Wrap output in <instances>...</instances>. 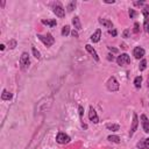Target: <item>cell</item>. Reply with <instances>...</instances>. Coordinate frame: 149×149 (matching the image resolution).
<instances>
[{
	"label": "cell",
	"mask_w": 149,
	"mask_h": 149,
	"mask_svg": "<svg viewBox=\"0 0 149 149\" xmlns=\"http://www.w3.org/2000/svg\"><path fill=\"white\" fill-rule=\"evenodd\" d=\"M108 49L111 51H113V52H118V49H114V48H112V47H108Z\"/></svg>",
	"instance_id": "36"
},
{
	"label": "cell",
	"mask_w": 149,
	"mask_h": 149,
	"mask_svg": "<svg viewBox=\"0 0 149 149\" xmlns=\"http://www.w3.org/2000/svg\"><path fill=\"white\" fill-rule=\"evenodd\" d=\"M134 4H135V5H143V1H140V3H139V1H135Z\"/></svg>",
	"instance_id": "38"
},
{
	"label": "cell",
	"mask_w": 149,
	"mask_h": 149,
	"mask_svg": "<svg viewBox=\"0 0 149 149\" xmlns=\"http://www.w3.org/2000/svg\"><path fill=\"white\" fill-rule=\"evenodd\" d=\"M142 13H143V16H144V22L149 21V6H144L143 9H142Z\"/></svg>",
	"instance_id": "16"
},
{
	"label": "cell",
	"mask_w": 149,
	"mask_h": 149,
	"mask_svg": "<svg viewBox=\"0 0 149 149\" xmlns=\"http://www.w3.org/2000/svg\"><path fill=\"white\" fill-rule=\"evenodd\" d=\"M8 46H9V48H11V49H14V48H15V46H16V41H15V40H12V41H9Z\"/></svg>",
	"instance_id": "25"
},
{
	"label": "cell",
	"mask_w": 149,
	"mask_h": 149,
	"mask_svg": "<svg viewBox=\"0 0 149 149\" xmlns=\"http://www.w3.org/2000/svg\"><path fill=\"white\" fill-rule=\"evenodd\" d=\"M85 48H86V50H87V51H89V52L92 55V57L95 58V61H96V62H99V56H98L97 51H96L95 49H93V48H92L90 44H86V46H85Z\"/></svg>",
	"instance_id": "12"
},
{
	"label": "cell",
	"mask_w": 149,
	"mask_h": 149,
	"mask_svg": "<svg viewBox=\"0 0 149 149\" xmlns=\"http://www.w3.org/2000/svg\"><path fill=\"white\" fill-rule=\"evenodd\" d=\"M109 34L113 35V36H117V30H115V29H111V30H109Z\"/></svg>",
	"instance_id": "32"
},
{
	"label": "cell",
	"mask_w": 149,
	"mask_h": 149,
	"mask_svg": "<svg viewBox=\"0 0 149 149\" xmlns=\"http://www.w3.org/2000/svg\"><path fill=\"white\" fill-rule=\"evenodd\" d=\"M133 55H134L135 58L140 60V58H142L143 56H144V49L141 48V47H136V48L134 49V51H133Z\"/></svg>",
	"instance_id": "9"
},
{
	"label": "cell",
	"mask_w": 149,
	"mask_h": 149,
	"mask_svg": "<svg viewBox=\"0 0 149 149\" xmlns=\"http://www.w3.org/2000/svg\"><path fill=\"white\" fill-rule=\"evenodd\" d=\"M89 118H90V120H91L92 122H95V123H98V122H99V118H98V115H97V112H96V109L93 108L92 106H90Z\"/></svg>",
	"instance_id": "7"
},
{
	"label": "cell",
	"mask_w": 149,
	"mask_h": 149,
	"mask_svg": "<svg viewBox=\"0 0 149 149\" xmlns=\"http://www.w3.org/2000/svg\"><path fill=\"white\" fill-rule=\"evenodd\" d=\"M29 65H30V60H29L28 52H22L21 57H20V68H21V70H23V71L28 70Z\"/></svg>",
	"instance_id": "1"
},
{
	"label": "cell",
	"mask_w": 149,
	"mask_h": 149,
	"mask_svg": "<svg viewBox=\"0 0 149 149\" xmlns=\"http://www.w3.org/2000/svg\"><path fill=\"white\" fill-rule=\"evenodd\" d=\"M41 22H42L43 25H46V26H49V27H55L56 25H57L56 20H42Z\"/></svg>",
	"instance_id": "18"
},
{
	"label": "cell",
	"mask_w": 149,
	"mask_h": 149,
	"mask_svg": "<svg viewBox=\"0 0 149 149\" xmlns=\"http://www.w3.org/2000/svg\"><path fill=\"white\" fill-rule=\"evenodd\" d=\"M107 89L112 92H114V91H118L119 90V83L117 82L115 77H111L107 82Z\"/></svg>",
	"instance_id": "3"
},
{
	"label": "cell",
	"mask_w": 149,
	"mask_h": 149,
	"mask_svg": "<svg viewBox=\"0 0 149 149\" xmlns=\"http://www.w3.org/2000/svg\"><path fill=\"white\" fill-rule=\"evenodd\" d=\"M141 83H142V77H141V76H138V77L134 79V85H135V87L140 89V87H141Z\"/></svg>",
	"instance_id": "20"
},
{
	"label": "cell",
	"mask_w": 149,
	"mask_h": 149,
	"mask_svg": "<svg viewBox=\"0 0 149 149\" xmlns=\"http://www.w3.org/2000/svg\"><path fill=\"white\" fill-rule=\"evenodd\" d=\"M70 136L66 135L65 133H58L57 136H56V141H57L58 143L61 144H65V143H69L70 142Z\"/></svg>",
	"instance_id": "6"
},
{
	"label": "cell",
	"mask_w": 149,
	"mask_h": 149,
	"mask_svg": "<svg viewBox=\"0 0 149 149\" xmlns=\"http://www.w3.org/2000/svg\"><path fill=\"white\" fill-rule=\"evenodd\" d=\"M107 58H108V61H113V60H114V57H113V55H111V54L108 55V57H107Z\"/></svg>",
	"instance_id": "34"
},
{
	"label": "cell",
	"mask_w": 149,
	"mask_h": 149,
	"mask_svg": "<svg viewBox=\"0 0 149 149\" xmlns=\"http://www.w3.org/2000/svg\"><path fill=\"white\" fill-rule=\"evenodd\" d=\"M32 50H33V54H34L35 57H36L37 60H40V58H41V54H40V51L37 50L35 47H33V48H32Z\"/></svg>",
	"instance_id": "22"
},
{
	"label": "cell",
	"mask_w": 149,
	"mask_h": 149,
	"mask_svg": "<svg viewBox=\"0 0 149 149\" xmlns=\"http://www.w3.org/2000/svg\"><path fill=\"white\" fill-rule=\"evenodd\" d=\"M146 68H147V61H146V60H142L141 63H140V65H139V69H140V71H143Z\"/></svg>",
	"instance_id": "24"
},
{
	"label": "cell",
	"mask_w": 149,
	"mask_h": 149,
	"mask_svg": "<svg viewBox=\"0 0 149 149\" xmlns=\"http://www.w3.org/2000/svg\"><path fill=\"white\" fill-rule=\"evenodd\" d=\"M37 37H39V39L43 42V44L47 46V47H51V46L54 44V42H55V40H54V37H52L51 34H47V35H37Z\"/></svg>",
	"instance_id": "2"
},
{
	"label": "cell",
	"mask_w": 149,
	"mask_h": 149,
	"mask_svg": "<svg viewBox=\"0 0 149 149\" xmlns=\"http://www.w3.org/2000/svg\"><path fill=\"white\" fill-rule=\"evenodd\" d=\"M0 49L4 50V49H5V46H4V44H1V46H0Z\"/></svg>",
	"instance_id": "39"
},
{
	"label": "cell",
	"mask_w": 149,
	"mask_h": 149,
	"mask_svg": "<svg viewBox=\"0 0 149 149\" xmlns=\"http://www.w3.org/2000/svg\"><path fill=\"white\" fill-rule=\"evenodd\" d=\"M100 37H101V30H100V29H97L95 33L91 35L90 40H91L92 42L96 43V42H99V41H100Z\"/></svg>",
	"instance_id": "11"
},
{
	"label": "cell",
	"mask_w": 149,
	"mask_h": 149,
	"mask_svg": "<svg viewBox=\"0 0 149 149\" xmlns=\"http://www.w3.org/2000/svg\"><path fill=\"white\" fill-rule=\"evenodd\" d=\"M148 86H149V81H148Z\"/></svg>",
	"instance_id": "40"
},
{
	"label": "cell",
	"mask_w": 149,
	"mask_h": 149,
	"mask_svg": "<svg viewBox=\"0 0 149 149\" xmlns=\"http://www.w3.org/2000/svg\"><path fill=\"white\" fill-rule=\"evenodd\" d=\"M138 125H139V120H138V115L136 113L133 114V123H132V127H130V132H129V135L133 136V134L135 133V130L138 129Z\"/></svg>",
	"instance_id": "8"
},
{
	"label": "cell",
	"mask_w": 149,
	"mask_h": 149,
	"mask_svg": "<svg viewBox=\"0 0 149 149\" xmlns=\"http://www.w3.org/2000/svg\"><path fill=\"white\" fill-rule=\"evenodd\" d=\"M74 7H76V1H71L69 5H68V12H72L74 9Z\"/></svg>",
	"instance_id": "23"
},
{
	"label": "cell",
	"mask_w": 149,
	"mask_h": 149,
	"mask_svg": "<svg viewBox=\"0 0 149 149\" xmlns=\"http://www.w3.org/2000/svg\"><path fill=\"white\" fill-rule=\"evenodd\" d=\"M71 34H72L73 37H78V33H77V30H72Z\"/></svg>",
	"instance_id": "33"
},
{
	"label": "cell",
	"mask_w": 149,
	"mask_h": 149,
	"mask_svg": "<svg viewBox=\"0 0 149 149\" xmlns=\"http://www.w3.org/2000/svg\"><path fill=\"white\" fill-rule=\"evenodd\" d=\"M54 13L57 15L58 17H63V16L65 15V11H64L63 6H62L60 3L54 4Z\"/></svg>",
	"instance_id": "5"
},
{
	"label": "cell",
	"mask_w": 149,
	"mask_h": 149,
	"mask_svg": "<svg viewBox=\"0 0 149 149\" xmlns=\"http://www.w3.org/2000/svg\"><path fill=\"white\" fill-rule=\"evenodd\" d=\"M12 97H13V95H12L11 92H8L7 90H4V91H3V93H1V99H3V100H11Z\"/></svg>",
	"instance_id": "14"
},
{
	"label": "cell",
	"mask_w": 149,
	"mask_h": 149,
	"mask_svg": "<svg viewBox=\"0 0 149 149\" xmlns=\"http://www.w3.org/2000/svg\"><path fill=\"white\" fill-rule=\"evenodd\" d=\"M123 37H128V29H126L123 32Z\"/></svg>",
	"instance_id": "37"
},
{
	"label": "cell",
	"mask_w": 149,
	"mask_h": 149,
	"mask_svg": "<svg viewBox=\"0 0 149 149\" xmlns=\"http://www.w3.org/2000/svg\"><path fill=\"white\" fill-rule=\"evenodd\" d=\"M106 4H114V0H105Z\"/></svg>",
	"instance_id": "35"
},
{
	"label": "cell",
	"mask_w": 149,
	"mask_h": 149,
	"mask_svg": "<svg viewBox=\"0 0 149 149\" xmlns=\"http://www.w3.org/2000/svg\"><path fill=\"white\" fill-rule=\"evenodd\" d=\"M107 139H108V141H111V142L120 143V138H119V136H117V135H109Z\"/></svg>",
	"instance_id": "19"
},
{
	"label": "cell",
	"mask_w": 149,
	"mask_h": 149,
	"mask_svg": "<svg viewBox=\"0 0 149 149\" xmlns=\"http://www.w3.org/2000/svg\"><path fill=\"white\" fill-rule=\"evenodd\" d=\"M143 148H146V147H144V140L139 143V149H143Z\"/></svg>",
	"instance_id": "31"
},
{
	"label": "cell",
	"mask_w": 149,
	"mask_h": 149,
	"mask_svg": "<svg viewBox=\"0 0 149 149\" xmlns=\"http://www.w3.org/2000/svg\"><path fill=\"white\" fill-rule=\"evenodd\" d=\"M72 23H73V26H74V28L76 29H82V25H81V21H79V17L78 16H74L73 17V20H72Z\"/></svg>",
	"instance_id": "15"
},
{
	"label": "cell",
	"mask_w": 149,
	"mask_h": 149,
	"mask_svg": "<svg viewBox=\"0 0 149 149\" xmlns=\"http://www.w3.org/2000/svg\"><path fill=\"white\" fill-rule=\"evenodd\" d=\"M144 147H146V149H149V138L144 140Z\"/></svg>",
	"instance_id": "28"
},
{
	"label": "cell",
	"mask_w": 149,
	"mask_h": 149,
	"mask_svg": "<svg viewBox=\"0 0 149 149\" xmlns=\"http://www.w3.org/2000/svg\"><path fill=\"white\" fill-rule=\"evenodd\" d=\"M78 109H79V115H81V118H83V113H84V109H83V107H82V106H79V107H78Z\"/></svg>",
	"instance_id": "30"
},
{
	"label": "cell",
	"mask_w": 149,
	"mask_h": 149,
	"mask_svg": "<svg viewBox=\"0 0 149 149\" xmlns=\"http://www.w3.org/2000/svg\"><path fill=\"white\" fill-rule=\"evenodd\" d=\"M69 34H70V26L66 25V26H64L63 29H62V35H63V36H68Z\"/></svg>",
	"instance_id": "21"
},
{
	"label": "cell",
	"mask_w": 149,
	"mask_h": 149,
	"mask_svg": "<svg viewBox=\"0 0 149 149\" xmlns=\"http://www.w3.org/2000/svg\"><path fill=\"white\" fill-rule=\"evenodd\" d=\"M117 63L120 65V66H123V65H127L130 63V57L127 55V54H121L119 57L117 58Z\"/></svg>",
	"instance_id": "4"
},
{
	"label": "cell",
	"mask_w": 149,
	"mask_h": 149,
	"mask_svg": "<svg viewBox=\"0 0 149 149\" xmlns=\"http://www.w3.org/2000/svg\"><path fill=\"white\" fill-rule=\"evenodd\" d=\"M141 123H142V128H143L144 132L149 133V120L144 114L141 115Z\"/></svg>",
	"instance_id": "10"
},
{
	"label": "cell",
	"mask_w": 149,
	"mask_h": 149,
	"mask_svg": "<svg viewBox=\"0 0 149 149\" xmlns=\"http://www.w3.org/2000/svg\"><path fill=\"white\" fill-rule=\"evenodd\" d=\"M99 22H100L103 26H105L106 28H109V30H111V28H113V23H112V21L107 20V19L100 17V19H99Z\"/></svg>",
	"instance_id": "13"
},
{
	"label": "cell",
	"mask_w": 149,
	"mask_h": 149,
	"mask_svg": "<svg viewBox=\"0 0 149 149\" xmlns=\"http://www.w3.org/2000/svg\"><path fill=\"white\" fill-rule=\"evenodd\" d=\"M135 11L134 9H129V16H130V19H133L134 16H135Z\"/></svg>",
	"instance_id": "27"
},
{
	"label": "cell",
	"mask_w": 149,
	"mask_h": 149,
	"mask_svg": "<svg viewBox=\"0 0 149 149\" xmlns=\"http://www.w3.org/2000/svg\"><path fill=\"white\" fill-rule=\"evenodd\" d=\"M139 27H140V25H139L138 22H135V23H134V33H139V30H140Z\"/></svg>",
	"instance_id": "26"
},
{
	"label": "cell",
	"mask_w": 149,
	"mask_h": 149,
	"mask_svg": "<svg viewBox=\"0 0 149 149\" xmlns=\"http://www.w3.org/2000/svg\"><path fill=\"white\" fill-rule=\"evenodd\" d=\"M144 28H146V32L149 34V21H147V22H144Z\"/></svg>",
	"instance_id": "29"
},
{
	"label": "cell",
	"mask_w": 149,
	"mask_h": 149,
	"mask_svg": "<svg viewBox=\"0 0 149 149\" xmlns=\"http://www.w3.org/2000/svg\"><path fill=\"white\" fill-rule=\"evenodd\" d=\"M106 128L112 130V132H117V130H119V125H115V123H107L106 125Z\"/></svg>",
	"instance_id": "17"
}]
</instances>
